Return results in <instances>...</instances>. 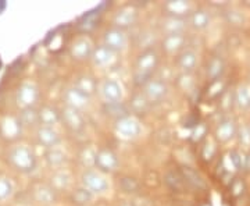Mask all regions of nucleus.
I'll use <instances>...</instances> for the list:
<instances>
[{
	"label": "nucleus",
	"mask_w": 250,
	"mask_h": 206,
	"mask_svg": "<svg viewBox=\"0 0 250 206\" xmlns=\"http://www.w3.org/2000/svg\"><path fill=\"white\" fill-rule=\"evenodd\" d=\"M159 62H160V57H159V53L154 47L147 49V50H142L139 56L136 57V62H135V82L143 87L147 81L153 78V72L156 71V69L159 67Z\"/></svg>",
	"instance_id": "f257e3e1"
},
{
	"label": "nucleus",
	"mask_w": 250,
	"mask_h": 206,
	"mask_svg": "<svg viewBox=\"0 0 250 206\" xmlns=\"http://www.w3.org/2000/svg\"><path fill=\"white\" fill-rule=\"evenodd\" d=\"M7 161L21 173H29L35 169L36 156L27 143H16L7 152Z\"/></svg>",
	"instance_id": "f03ea898"
},
{
	"label": "nucleus",
	"mask_w": 250,
	"mask_h": 206,
	"mask_svg": "<svg viewBox=\"0 0 250 206\" xmlns=\"http://www.w3.org/2000/svg\"><path fill=\"white\" fill-rule=\"evenodd\" d=\"M81 185L89 189L95 197H102L110 192L111 181L108 174L102 173L98 169H85L81 174Z\"/></svg>",
	"instance_id": "7ed1b4c3"
},
{
	"label": "nucleus",
	"mask_w": 250,
	"mask_h": 206,
	"mask_svg": "<svg viewBox=\"0 0 250 206\" xmlns=\"http://www.w3.org/2000/svg\"><path fill=\"white\" fill-rule=\"evenodd\" d=\"M98 95L104 105H118L124 103L125 90L123 82L113 77H106L99 81Z\"/></svg>",
	"instance_id": "20e7f679"
},
{
	"label": "nucleus",
	"mask_w": 250,
	"mask_h": 206,
	"mask_svg": "<svg viewBox=\"0 0 250 206\" xmlns=\"http://www.w3.org/2000/svg\"><path fill=\"white\" fill-rule=\"evenodd\" d=\"M142 121L135 114H125L114 123V134L123 141H134L142 135Z\"/></svg>",
	"instance_id": "39448f33"
},
{
	"label": "nucleus",
	"mask_w": 250,
	"mask_h": 206,
	"mask_svg": "<svg viewBox=\"0 0 250 206\" xmlns=\"http://www.w3.org/2000/svg\"><path fill=\"white\" fill-rule=\"evenodd\" d=\"M142 92L150 105H156V103H161L168 96L170 88H168V84L163 78L153 77L143 85Z\"/></svg>",
	"instance_id": "423d86ee"
},
{
	"label": "nucleus",
	"mask_w": 250,
	"mask_h": 206,
	"mask_svg": "<svg viewBox=\"0 0 250 206\" xmlns=\"http://www.w3.org/2000/svg\"><path fill=\"white\" fill-rule=\"evenodd\" d=\"M128 44H129V38L124 29H120V28L111 25L103 32V45L114 50L116 53H121V52L126 50Z\"/></svg>",
	"instance_id": "0eeeda50"
},
{
	"label": "nucleus",
	"mask_w": 250,
	"mask_h": 206,
	"mask_svg": "<svg viewBox=\"0 0 250 206\" xmlns=\"http://www.w3.org/2000/svg\"><path fill=\"white\" fill-rule=\"evenodd\" d=\"M39 100V90L35 82L32 81H24L16 93V102L21 109L35 108Z\"/></svg>",
	"instance_id": "6e6552de"
},
{
	"label": "nucleus",
	"mask_w": 250,
	"mask_h": 206,
	"mask_svg": "<svg viewBox=\"0 0 250 206\" xmlns=\"http://www.w3.org/2000/svg\"><path fill=\"white\" fill-rule=\"evenodd\" d=\"M120 167V158L113 149L110 148H100L96 155L95 169H98L104 174L116 173Z\"/></svg>",
	"instance_id": "1a4fd4ad"
},
{
	"label": "nucleus",
	"mask_w": 250,
	"mask_h": 206,
	"mask_svg": "<svg viewBox=\"0 0 250 206\" xmlns=\"http://www.w3.org/2000/svg\"><path fill=\"white\" fill-rule=\"evenodd\" d=\"M95 47L96 46L93 45L89 36H78L70 46V56L77 62L90 60Z\"/></svg>",
	"instance_id": "9d476101"
},
{
	"label": "nucleus",
	"mask_w": 250,
	"mask_h": 206,
	"mask_svg": "<svg viewBox=\"0 0 250 206\" xmlns=\"http://www.w3.org/2000/svg\"><path fill=\"white\" fill-rule=\"evenodd\" d=\"M138 18H139V10L135 6H123L114 13L111 23L113 27L126 31L128 28L134 27Z\"/></svg>",
	"instance_id": "9b49d317"
},
{
	"label": "nucleus",
	"mask_w": 250,
	"mask_h": 206,
	"mask_svg": "<svg viewBox=\"0 0 250 206\" xmlns=\"http://www.w3.org/2000/svg\"><path fill=\"white\" fill-rule=\"evenodd\" d=\"M64 105L65 106H70V108L77 109L80 112H83L85 109H88L92 103V96L82 92L75 87H70L64 91Z\"/></svg>",
	"instance_id": "f8f14e48"
},
{
	"label": "nucleus",
	"mask_w": 250,
	"mask_h": 206,
	"mask_svg": "<svg viewBox=\"0 0 250 206\" xmlns=\"http://www.w3.org/2000/svg\"><path fill=\"white\" fill-rule=\"evenodd\" d=\"M60 116H62V123L67 127L72 133H80L85 128V117L82 114V112L77 109L70 108V106H62L60 110Z\"/></svg>",
	"instance_id": "ddd939ff"
},
{
	"label": "nucleus",
	"mask_w": 250,
	"mask_h": 206,
	"mask_svg": "<svg viewBox=\"0 0 250 206\" xmlns=\"http://www.w3.org/2000/svg\"><path fill=\"white\" fill-rule=\"evenodd\" d=\"M117 54L118 53H116L114 50L108 49L107 46L102 44L95 47L90 62L93 64V67L98 70H107L110 67H113L117 62Z\"/></svg>",
	"instance_id": "4468645a"
},
{
	"label": "nucleus",
	"mask_w": 250,
	"mask_h": 206,
	"mask_svg": "<svg viewBox=\"0 0 250 206\" xmlns=\"http://www.w3.org/2000/svg\"><path fill=\"white\" fill-rule=\"evenodd\" d=\"M159 27H160V32L163 36L175 35V34H185L189 24H188V18L164 16Z\"/></svg>",
	"instance_id": "2eb2a0df"
},
{
	"label": "nucleus",
	"mask_w": 250,
	"mask_h": 206,
	"mask_svg": "<svg viewBox=\"0 0 250 206\" xmlns=\"http://www.w3.org/2000/svg\"><path fill=\"white\" fill-rule=\"evenodd\" d=\"M32 197L36 204L42 206H52L57 201V191L50 184L39 183L32 188Z\"/></svg>",
	"instance_id": "dca6fc26"
},
{
	"label": "nucleus",
	"mask_w": 250,
	"mask_h": 206,
	"mask_svg": "<svg viewBox=\"0 0 250 206\" xmlns=\"http://www.w3.org/2000/svg\"><path fill=\"white\" fill-rule=\"evenodd\" d=\"M163 10L166 11V16L172 17L188 18L193 11V3L187 0H170L163 4Z\"/></svg>",
	"instance_id": "f3484780"
},
{
	"label": "nucleus",
	"mask_w": 250,
	"mask_h": 206,
	"mask_svg": "<svg viewBox=\"0 0 250 206\" xmlns=\"http://www.w3.org/2000/svg\"><path fill=\"white\" fill-rule=\"evenodd\" d=\"M36 139H38V143L45 146L46 149L57 148L62 142V137L54 127H38L36 128Z\"/></svg>",
	"instance_id": "a211bd4d"
},
{
	"label": "nucleus",
	"mask_w": 250,
	"mask_h": 206,
	"mask_svg": "<svg viewBox=\"0 0 250 206\" xmlns=\"http://www.w3.org/2000/svg\"><path fill=\"white\" fill-rule=\"evenodd\" d=\"M199 62V54L195 49L187 47L179 54H177V67L181 72L184 74H190L195 71Z\"/></svg>",
	"instance_id": "6ab92c4d"
},
{
	"label": "nucleus",
	"mask_w": 250,
	"mask_h": 206,
	"mask_svg": "<svg viewBox=\"0 0 250 206\" xmlns=\"http://www.w3.org/2000/svg\"><path fill=\"white\" fill-rule=\"evenodd\" d=\"M161 49L167 54H179L184 49H187V35H164L161 39Z\"/></svg>",
	"instance_id": "aec40b11"
},
{
	"label": "nucleus",
	"mask_w": 250,
	"mask_h": 206,
	"mask_svg": "<svg viewBox=\"0 0 250 206\" xmlns=\"http://www.w3.org/2000/svg\"><path fill=\"white\" fill-rule=\"evenodd\" d=\"M49 184H50V185H52L57 192L70 189L72 185L71 171L67 170L65 167L53 170V174L50 176V181H49Z\"/></svg>",
	"instance_id": "412c9836"
},
{
	"label": "nucleus",
	"mask_w": 250,
	"mask_h": 206,
	"mask_svg": "<svg viewBox=\"0 0 250 206\" xmlns=\"http://www.w3.org/2000/svg\"><path fill=\"white\" fill-rule=\"evenodd\" d=\"M60 121H62L60 110H57L54 106L46 105L39 110V126L54 127Z\"/></svg>",
	"instance_id": "4be33fe9"
},
{
	"label": "nucleus",
	"mask_w": 250,
	"mask_h": 206,
	"mask_svg": "<svg viewBox=\"0 0 250 206\" xmlns=\"http://www.w3.org/2000/svg\"><path fill=\"white\" fill-rule=\"evenodd\" d=\"M188 24L193 31H203L210 25V14L205 9H195L188 17Z\"/></svg>",
	"instance_id": "5701e85b"
},
{
	"label": "nucleus",
	"mask_w": 250,
	"mask_h": 206,
	"mask_svg": "<svg viewBox=\"0 0 250 206\" xmlns=\"http://www.w3.org/2000/svg\"><path fill=\"white\" fill-rule=\"evenodd\" d=\"M0 130H1V134L4 135L6 138L9 139H14L17 138L18 135L21 134L22 131V126L18 120V117H13V116H7L4 117L0 123Z\"/></svg>",
	"instance_id": "b1692460"
},
{
	"label": "nucleus",
	"mask_w": 250,
	"mask_h": 206,
	"mask_svg": "<svg viewBox=\"0 0 250 206\" xmlns=\"http://www.w3.org/2000/svg\"><path fill=\"white\" fill-rule=\"evenodd\" d=\"M45 161L49 167H52L53 170L62 169L64 164L67 163V153L62 151V148H52L47 149L45 153Z\"/></svg>",
	"instance_id": "393cba45"
},
{
	"label": "nucleus",
	"mask_w": 250,
	"mask_h": 206,
	"mask_svg": "<svg viewBox=\"0 0 250 206\" xmlns=\"http://www.w3.org/2000/svg\"><path fill=\"white\" fill-rule=\"evenodd\" d=\"M70 199L75 206H89L93 204L96 197L90 192L89 189H86L82 185H78L77 188H74L71 191Z\"/></svg>",
	"instance_id": "a878e982"
},
{
	"label": "nucleus",
	"mask_w": 250,
	"mask_h": 206,
	"mask_svg": "<svg viewBox=\"0 0 250 206\" xmlns=\"http://www.w3.org/2000/svg\"><path fill=\"white\" fill-rule=\"evenodd\" d=\"M98 85L99 82L92 75H89V74H81V75H78L75 78L72 87H75V88H78L80 91L92 96L95 92H98Z\"/></svg>",
	"instance_id": "bb28decb"
},
{
	"label": "nucleus",
	"mask_w": 250,
	"mask_h": 206,
	"mask_svg": "<svg viewBox=\"0 0 250 206\" xmlns=\"http://www.w3.org/2000/svg\"><path fill=\"white\" fill-rule=\"evenodd\" d=\"M98 148L93 146V145H86L83 146L80 151V158L81 164L85 167V169H93L95 167V161H96V155H98Z\"/></svg>",
	"instance_id": "cd10ccee"
},
{
	"label": "nucleus",
	"mask_w": 250,
	"mask_h": 206,
	"mask_svg": "<svg viewBox=\"0 0 250 206\" xmlns=\"http://www.w3.org/2000/svg\"><path fill=\"white\" fill-rule=\"evenodd\" d=\"M17 117L22 127H31L32 128V127H36L39 124V110H36L35 108L21 109V112Z\"/></svg>",
	"instance_id": "c85d7f7f"
},
{
	"label": "nucleus",
	"mask_w": 250,
	"mask_h": 206,
	"mask_svg": "<svg viewBox=\"0 0 250 206\" xmlns=\"http://www.w3.org/2000/svg\"><path fill=\"white\" fill-rule=\"evenodd\" d=\"M224 71V63L223 60L218 57V56H214L213 59H210V62L207 63V67H206V75H207V80L214 81L217 80Z\"/></svg>",
	"instance_id": "c756f323"
},
{
	"label": "nucleus",
	"mask_w": 250,
	"mask_h": 206,
	"mask_svg": "<svg viewBox=\"0 0 250 206\" xmlns=\"http://www.w3.org/2000/svg\"><path fill=\"white\" fill-rule=\"evenodd\" d=\"M233 133H235V127L231 120H223L215 130V137L218 141L221 142H227L228 139L232 138Z\"/></svg>",
	"instance_id": "7c9ffc66"
},
{
	"label": "nucleus",
	"mask_w": 250,
	"mask_h": 206,
	"mask_svg": "<svg viewBox=\"0 0 250 206\" xmlns=\"http://www.w3.org/2000/svg\"><path fill=\"white\" fill-rule=\"evenodd\" d=\"M14 192H16V187L11 179L6 176H0V204L9 201L14 195Z\"/></svg>",
	"instance_id": "2f4dec72"
},
{
	"label": "nucleus",
	"mask_w": 250,
	"mask_h": 206,
	"mask_svg": "<svg viewBox=\"0 0 250 206\" xmlns=\"http://www.w3.org/2000/svg\"><path fill=\"white\" fill-rule=\"evenodd\" d=\"M150 106L149 100L146 99V96L143 95V92L141 91L139 93L134 95V98L131 99V103H129V110L132 113H145Z\"/></svg>",
	"instance_id": "473e14b6"
},
{
	"label": "nucleus",
	"mask_w": 250,
	"mask_h": 206,
	"mask_svg": "<svg viewBox=\"0 0 250 206\" xmlns=\"http://www.w3.org/2000/svg\"><path fill=\"white\" fill-rule=\"evenodd\" d=\"M121 188H123L124 192L131 194V192H135V191L138 189V183H136L134 179L126 177V179L121 180Z\"/></svg>",
	"instance_id": "72a5a7b5"
},
{
	"label": "nucleus",
	"mask_w": 250,
	"mask_h": 206,
	"mask_svg": "<svg viewBox=\"0 0 250 206\" xmlns=\"http://www.w3.org/2000/svg\"><path fill=\"white\" fill-rule=\"evenodd\" d=\"M238 103L242 106H248L249 105V95H248V90L241 88L238 92Z\"/></svg>",
	"instance_id": "f704fd0d"
},
{
	"label": "nucleus",
	"mask_w": 250,
	"mask_h": 206,
	"mask_svg": "<svg viewBox=\"0 0 250 206\" xmlns=\"http://www.w3.org/2000/svg\"><path fill=\"white\" fill-rule=\"evenodd\" d=\"M118 206H136V205H134L132 202H128V201H124V202H121V204H120V205H118Z\"/></svg>",
	"instance_id": "c9c22d12"
}]
</instances>
